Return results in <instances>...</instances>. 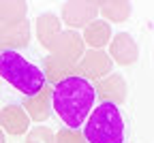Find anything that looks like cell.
Masks as SVG:
<instances>
[{
    "label": "cell",
    "instance_id": "9a60e30c",
    "mask_svg": "<svg viewBox=\"0 0 154 143\" xmlns=\"http://www.w3.org/2000/svg\"><path fill=\"white\" fill-rule=\"evenodd\" d=\"M34 30H36V38L45 49L49 47V43L54 41V36L60 32V17L54 13H41L34 22Z\"/></svg>",
    "mask_w": 154,
    "mask_h": 143
},
{
    "label": "cell",
    "instance_id": "e0dca14e",
    "mask_svg": "<svg viewBox=\"0 0 154 143\" xmlns=\"http://www.w3.org/2000/svg\"><path fill=\"white\" fill-rule=\"evenodd\" d=\"M26 143H56V132L49 126L38 124V126H34V128L28 130Z\"/></svg>",
    "mask_w": 154,
    "mask_h": 143
},
{
    "label": "cell",
    "instance_id": "8992f818",
    "mask_svg": "<svg viewBox=\"0 0 154 143\" xmlns=\"http://www.w3.org/2000/svg\"><path fill=\"white\" fill-rule=\"evenodd\" d=\"M79 66V77L86 81H96V79H103L109 73H113V62L107 51L103 49H86V53L82 56V60L77 62Z\"/></svg>",
    "mask_w": 154,
    "mask_h": 143
},
{
    "label": "cell",
    "instance_id": "8fae6325",
    "mask_svg": "<svg viewBox=\"0 0 154 143\" xmlns=\"http://www.w3.org/2000/svg\"><path fill=\"white\" fill-rule=\"evenodd\" d=\"M0 128L11 137L26 135L30 130V117L22 105H7L0 109Z\"/></svg>",
    "mask_w": 154,
    "mask_h": 143
},
{
    "label": "cell",
    "instance_id": "ba28073f",
    "mask_svg": "<svg viewBox=\"0 0 154 143\" xmlns=\"http://www.w3.org/2000/svg\"><path fill=\"white\" fill-rule=\"evenodd\" d=\"M51 92H54V88H51L49 84H45L36 94L24 96L22 107H24V111L28 113V117H30L32 122H36V124H43V122H47L49 115H51V111H54Z\"/></svg>",
    "mask_w": 154,
    "mask_h": 143
},
{
    "label": "cell",
    "instance_id": "9c48e42d",
    "mask_svg": "<svg viewBox=\"0 0 154 143\" xmlns=\"http://www.w3.org/2000/svg\"><path fill=\"white\" fill-rule=\"evenodd\" d=\"M109 58L113 64L120 66H133L139 58V47L135 43V38L128 32H118L111 38L109 45Z\"/></svg>",
    "mask_w": 154,
    "mask_h": 143
},
{
    "label": "cell",
    "instance_id": "5bb4252c",
    "mask_svg": "<svg viewBox=\"0 0 154 143\" xmlns=\"http://www.w3.org/2000/svg\"><path fill=\"white\" fill-rule=\"evenodd\" d=\"M28 19V2L22 0H2L0 2V28L17 26Z\"/></svg>",
    "mask_w": 154,
    "mask_h": 143
},
{
    "label": "cell",
    "instance_id": "6da1fadb",
    "mask_svg": "<svg viewBox=\"0 0 154 143\" xmlns=\"http://www.w3.org/2000/svg\"><path fill=\"white\" fill-rule=\"evenodd\" d=\"M94 98L96 94L90 81L82 77H71L54 86L51 105L54 111L66 124V128L79 130V126L88 120L90 111L94 109Z\"/></svg>",
    "mask_w": 154,
    "mask_h": 143
},
{
    "label": "cell",
    "instance_id": "3957f363",
    "mask_svg": "<svg viewBox=\"0 0 154 143\" xmlns=\"http://www.w3.org/2000/svg\"><path fill=\"white\" fill-rule=\"evenodd\" d=\"M84 137L88 143H124V120L120 109L109 103L94 107L84 122Z\"/></svg>",
    "mask_w": 154,
    "mask_h": 143
},
{
    "label": "cell",
    "instance_id": "ac0fdd59",
    "mask_svg": "<svg viewBox=\"0 0 154 143\" xmlns=\"http://www.w3.org/2000/svg\"><path fill=\"white\" fill-rule=\"evenodd\" d=\"M56 143H88L82 130H75V128H64V130H58L56 132Z\"/></svg>",
    "mask_w": 154,
    "mask_h": 143
},
{
    "label": "cell",
    "instance_id": "2e32d148",
    "mask_svg": "<svg viewBox=\"0 0 154 143\" xmlns=\"http://www.w3.org/2000/svg\"><path fill=\"white\" fill-rule=\"evenodd\" d=\"M99 15L105 17V22H113V24H122L133 15V2H126V0H107V2H101V11Z\"/></svg>",
    "mask_w": 154,
    "mask_h": 143
},
{
    "label": "cell",
    "instance_id": "4fadbf2b",
    "mask_svg": "<svg viewBox=\"0 0 154 143\" xmlns=\"http://www.w3.org/2000/svg\"><path fill=\"white\" fill-rule=\"evenodd\" d=\"M82 38H84L86 47L103 49L105 45H109V41H111V26L105 22V19H96V22H92L90 26L84 28Z\"/></svg>",
    "mask_w": 154,
    "mask_h": 143
},
{
    "label": "cell",
    "instance_id": "d6986e66",
    "mask_svg": "<svg viewBox=\"0 0 154 143\" xmlns=\"http://www.w3.org/2000/svg\"><path fill=\"white\" fill-rule=\"evenodd\" d=\"M0 143H5V130L0 128Z\"/></svg>",
    "mask_w": 154,
    "mask_h": 143
},
{
    "label": "cell",
    "instance_id": "7c38bea8",
    "mask_svg": "<svg viewBox=\"0 0 154 143\" xmlns=\"http://www.w3.org/2000/svg\"><path fill=\"white\" fill-rule=\"evenodd\" d=\"M30 38H32V28H30L28 19L17 26H5V28H0V51L24 49V47H28Z\"/></svg>",
    "mask_w": 154,
    "mask_h": 143
},
{
    "label": "cell",
    "instance_id": "5b68a950",
    "mask_svg": "<svg viewBox=\"0 0 154 143\" xmlns=\"http://www.w3.org/2000/svg\"><path fill=\"white\" fill-rule=\"evenodd\" d=\"M47 51L51 56H58V58L66 60V62H71V64H77L82 60V56L86 53V43H84L82 34L77 30H69L66 28V30H60L54 36V41L49 43Z\"/></svg>",
    "mask_w": 154,
    "mask_h": 143
},
{
    "label": "cell",
    "instance_id": "7a4b0ae2",
    "mask_svg": "<svg viewBox=\"0 0 154 143\" xmlns=\"http://www.w3.org/2000/svg\"><path fill=\"white\" fill-rule=\"evenodd\" d=\"M0 77L24 96H32L45 86L43 71L17 51H0Z\"/></svg>",
    "mask_w": 154,
    "mask_h": 143
},
{
    "label": "cell",
    "instance_id": "277c9868",
    "mask_svg": "<svg viewBox=\"0 0 154 143\" xmlns=\"http://www.w3.org/2000/svg\"><path fill=\"white\" fill-rule=\"evenodd\" d=\"M99 11H101V2H96V0H73V2L62 5L60 19L69 26V30H77L96 22Z\"/></svg>",
    "mask_w": 154,
    "mask_h": 143
},
{
    "label": "cell",
    "instance_id": "30bf717a",
    "mask_svg": "<svg viewBox=\"0 0 154 143\" xmlns=\"http://www.w3.org/2000/svg\"><path fill=\"white\" fill-rule=\"evenodd\" d=\"M43 77H45V84H49L54 88L56 84H60L64 79L79 77V66L49 53V56L43 58Z\"/></svg>",
    "mask_w": 154,
    "mask_h": 143
},
{
    "label": "cell",
    "instance_id": "52a82bcc",
    "mask_svg": "<svg viewBox=\"0 0 154 143\" xmlns=\"http://www.w3.org/2000/svg\"><path fill=\"white\" fill-rule=\"evenodd\" d=\"M92 88H94V94L99 96L103 103H109V105L118 107L126 100V79L120 73H109L103 79H96L92 84Z\"/></svg>",
    "mask_w": 154,
    "mask_h": 143
}]
</instances>
